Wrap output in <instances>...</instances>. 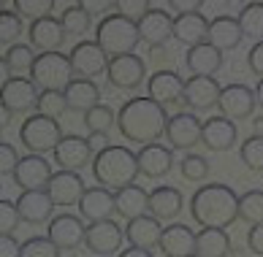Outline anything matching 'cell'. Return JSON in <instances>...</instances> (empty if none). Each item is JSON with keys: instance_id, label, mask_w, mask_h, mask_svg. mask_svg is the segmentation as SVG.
<instances>
[{"instance_id": "obj_8", "label": "cell", "mask_w": 263, "mask_h": 257, "mask_svg": "<svg viewBox=\"0 0 263 257\" xmlns=\"http://www.w3.org/2000/svg\"><path fill=\"white\" fill-rule=\"evenodd\" d=\"M122 241H125V227H120L114 220H103V222H90L87 225L84 246L95 257H111L114 252L122 249Z\"/></svg>"}, {"instance_id": "obj_40", "label": "cell", "mask_w": 263, "mask_h": 257, "mask_svg": "<svg viewBox=\"0 0 263 257\" xmlns=\"http://www.w3.org/2000/svg\"><path fill=\"white\" fill-rule=\"evenodd\" d=\"M239 160L245 163L250 171H263V135H250L245 138V144H241V149H239Z\"/></svg>"}, {"instance_id": "obj_13", "label": "cell", "mask_w": 263, "mask_h": 257, "mask_svg": "<svg viewBox=\"0 0 263 257\" xmlns=\"http://www.w3.org/2000/svg\"><path fill=\"white\" fill-rule=\"evenodd\" d=\"M106 76H109V84L114 90H136L144 82V76H147V63L136 52L122 54V57H111Z\"/></svg>"}, {"instance_id": "obj_20", "label": "cell", "mask_w": 263, "mask_h": 257, "mask_svg": "<svg viewBox=\"0 0 263 257\" xmlns=\"http://www.w3.org/2000/svg\"><path fill=\"white\" fill-rule=\"evenodd\" d=\"M27 38H30V46L38 49V54H44V52H60L68 35L60 19L46 16V19H38V22H30Z\"/></svg>"}, {"instance_id": "obj_35", "label": "cell", "mask_w": 263, "mask_h": 257, "mask_svg": "<svg viewBox=\"0 0 263 257\" xmlns=\"http://www.w3.org/2000/svg\"><path fill=\"white\" fill-rule=\"evenodd\" d=\"M60 22L65 27V35L68 38H79V35H84L87 30H90L92 14L84 8V3H73V6H65Z\"/></svg>"}, {"instance_id": "obj_39", "label": "cell", "mask_w": 263, "mask_h": 257, "mask_svg": "<svg viewBox=\"0 0 263 257\" xmlns=\"http://www.w3.org/2000/svg\"><path fill=\"white\" fill-rule=\"evenodd\" d=\"M11 8L22 16V19H30V22H38V19H46L52 16L54 11V3L52 0H14Z\"/></svg>"}, {"instance_id": "obj_34", "label": "cell", "mask_w": 263, "mask_h": 257, "mask_svg": "<svg viewBox=\"0 0 263 257\" xmlns=\"http://www.w3.org/2000/svg\"><path fill=\"white\" fill-rule=\"evenodd\" d=\"M35 57L38 54H35V49L30 44H14V46H8L6 54H3V71L14 73V76L30 73Z\"/></svg>"}, {"instance_id": "obj_46", "label": "cell", "mask_w": 263, "mask_h": 257, "mask_svg": "<svg viewBox=\"0 0 263 257\" xmlns=\"http://www.w3.org/2000/svg\"><path fill=\"white\" fill-rule=\"evenodd\" d=\"M19 222H22V216H19L16 203L3 197V201H0V235H14Z\"/></svg>"}, {"instance_id": "obj_44", "label": "cell", "mask_w": 263, "mask_h": 257, "mask_svg": "<svg viewBox=\"0 0 263 257\" xmlns=\"http://www.w3.org/2000/svg\"><path fill=\"white\" fill-rule=\"evenodd\" d=\"M19 257H60V249L49 241V235H33L22 244Z\"/></svg>"}, {"instance_id": "obj_4", "label": "cell", "mask_w": 263, "mask_h": 257, "mask_svg": "<svg viewBox=\"0 0 263 257\" xmlns=\"http://www.w3.org/2000/svg\"><path fill=\"white\" fill-rule=\"evenodd\" d=\"M95 44L109 57H122V54H133L136 46L141 44V33L139 25L133 19L122 16V14H106L98 27H95Z\"/></svg>"}, {"instance_id": "obj_12", "label": "cell", "mask_w": 263, "mask_h": 257, "mask_svg": "<svg viewBox=\"0 0 263 257\" xmlns=\"http://www.w3.org/2000/svg\"><path fill=\"white\" fill-rule=\"evenodd\" d=\"M49 241L57 246L60 252H73L84 244L87 227L79 214H57L49 222Z\"/></svg>"}, {"instance_id": "obj_6", "label": "cell", "mask_w": 263, "mask_h": 257, "mask_svg": "<svg viewBox=\"0 0 263 257\" xmlns=\"http://www.w3.org/2000/svg\"><path fill=\"white\" fill-rule=\"evenodd\" d=\"M63 127L57 120L44 114H30L27 120L19 125V141L30 154H46L54 152L57 144L63 141Z\"/></svg>"}, {"instance_id": "obj_9", "label": "cell", "mask_w": 263, "mask_h": 257, "mask_svg": "<svg viewBox=\"0 0 263 257\" xmlns=\"http://www.w3.org/2000/svg\"><path fill=\"white\" fill-rule=\"evenodd\" d=\"M217 108L222 116H228L231 122H239V120H250L258 108V97L255 90H250L247 84H226L220 92V101Z\"/></svg>"}, {"instance_id": "obj_48", "label": "cell", "mask_w": 263, "mask_h": 257, "mask_svg": "<svg viewBox=\"0 0 263 257\" xmlns=\"http://www.w3.org/2000/svg\"><path fill=\"white\" fill-rule=\"evenodd\" d=\"M247 68L258 78H263V41L260 44H252V49L247 52Z\"/></svg>"}, {"instance_id": "obj_54", "label": "cell", "mask_w": 263, "mask_h": 257, "mask_svg": "<svg viewBox=\"0 0 263 257\" xmlns=\"http://www.w3.org/2000/svg\"><path fill=\"white\" fill-rule=\"evenodd\" d=\"M255 97H258V106L263 108V78H260L258 87H255Z\"/></svg>"}, {"instance_id": "obj_36", "label": "cell", "mask_w": 263, "mask_h": 257, "mask_svg": "<svg viewBox=\"0 0 263 257\" xmlns=\"http://www.w3.org/2000/svg\"><path fill=\"white\" fill-rule=\"evenodd\" d=\"M239 25L245 38L260 44L263 41V3H247L239 14Z\"/></svg>"}, {"instance_id": "obj_17", "label": "cell", "mask_w": 263, "mask_h": 257, "mask_svg": "<svg viewBox=\"0 0 263 257\" xmlns=\"http://www.w3.org/2000/svg\"><path fill=\"white\" fill-rule=\"evenodd\" d=\"M201 130L203 125L193 111H179L168 120L165 127V138H168L171 149H193L201 144Z\"/></svg>"}, {"instance_id": "obj_26", "label": "cell", "mask_w": 263, "mask_h": 257, "mask_svg": "<svg viewBox=\"0 0 263 257\" xmlns=\"http://www.w3.org/2000/svg\"><path fill=\"white\" fill-rule=\"evenodd\" d=\"M160 235H163V225L152 214L136 216V220H128V225H125V239L130 241V246L155 249L160 244Z\"/></svg>"}, {"instance_id": "obj_53", "label": "cell", "mask_w": 263, "mask_h": 257, "mask_svg": "<svg viewBox=\"0 0 263 257\" xmlns=\"http://www.w3.org/2000/svg\"><path fill=\"white\" fill-rule=\"evenodd\" d=\"M165 57H168L165 54V44L163 46H149V60L158 63V60H165Z\"/></svg>"}, {"instance_id": "obj_56", "label": "cell", "mask_w": 263, "mask_h": 257, "mask_svg": "<svg viewBox=\"0 0 263 257\" xmlns=\"http://www.w3.org/2000/svg\"><path fill=\"white\" fill-rule=\"evenodd\" d=\"M252 125H255V133L263 135V116H258V120H252Z\"/></svg>"}, {"instance_id": "obj_42", "label": "cell", "mask_w": 263, "mask_h": 257, "mask_svg": "<svg viewBox=\"0 0 263 257\" xmlns=\"http://www.w3.org/2000/svg\"><path fill=\"white\" fill-rule=\"evenodd\" d=\"M114 122H117L114 108L111 106H103V103H98L95 108H90V111L84 114V127L90 133H95V130L109 133V127H114Z\"/></svg>"}, {"instance_id": "obj_29", "label": "cell", "mask_w": 263, "mask_h": 257, "mask_svg": "<svg viewBox=\"0 0 263 257\" xmlns=\"http://www.w3.org/2000/svg\"><path fill=\"white\" fill-rule=\"evenodd\" d=\"M182 192L171 184H158L155 190H149V214L158 216V220H174V216L182 214Z\"/></svg>"}, {"instance_id": "obj_3", "label": "cell", "mask_w": 263, "mask_h": 257, "mask_svg": "<svg viewBox=\"0 0 263 257\" xmlns=\"http://www.w3.org/2000/svg\"><path fill=\"white\" fill-rule=\"evenodd\" d=\"M92 176L101 187L109 190H122L128 184H136V176H141L139 171V157L133 149L120 144H111L109 149H103L95 154L92 160Z\"/></svg>"}, {"instance_id": "obj_49", "label": "cell", "mask_w": 263, "mask_h": 257, "mask_svg": "<svg viewBox=\"0 0 263 257\" xmlns=\"http://www.w3.org/2000/svg\"><path fill=\"white\" fill-rule=\"evenodd\" d=\"M247 249H250L252 254L263 257V222L250 227V233H247Z\"/></svg>"}, {"instance_id": "obj_55", "label": "cell", "mask_w": 263, "mask_h": 257, "mask_svg": "<svg viewBox=\"0 0 263 257\" xmlns=\"http://www.w3.org/2000/svg\"><path fill=\"white\" fill-rule=\"evenodd\" d=\"M8 122H11V111L3 108V114H0V127H8Z\"/></svg>"}, {"instance_id": "obj_37", "label": "cell", "mask_w": 263, "mask_h": 257, "mask_svg": "<svg viewBox=\"0 0 263 257\" xmlns=\"http://www.w3.org/2000/svg\"><path fill=\"white\" fill-rule=\"evenodd\" d=\"M239 220L250 227L263 222V190H250L239 195Z\"/></svg>"}, {"instance_id": "obj_11", "label": "cell", "mask_w": 263, "mask_h": 257, "mask_svg": "<svg viewBox=\"0 0 263 257\" xmlns=\"http://www.w3.org/2000/svg\"><path fill=\"white\" fill-rule=\"evenodd\" d=\"M220 92H222V84L214 76H190L184 78L182 103L190 111H209V108H217Z\"/></svg>"}, {"instance_id": "obj_31", "label": "cell", "mask_w": 263, "mask_h": 257, "mask_svg": "<svg viewBox=\"0 0 263 257\" xmlns=\"http://www.w3.org/2000/svg\"><path fill=\"white\" fill-rule=\"evenodd\" d=\"M184 65L190 68L193 76H214L222 68V52H220V49H214L209 41L198 44V46L187 49V54H184Z\"/></svg>"}, {"instance_id": "obj_33", "label": "cell", "mask_w": 263, "mask_h": 257, "mask_svg": "<svg viewBox=\"0 0 263 257\" xmlns=\"http://www.w3.org/2000/svg\"><path fill=\"white\" fill-rule=\"evenodd\" d=\"M196 254L198 257H228L231 235L222 227H201V233H196Z\"/></svg>"}, {"instance_id": "obj_19", "label": "cell", "mask_w": 263, "mask_h": 257, "mask_svg": "<svg viewBox=\"0 0 263 257\" xmlns=\"http://www.w3.org/2000/svg\"><path fill=\"white\" fill-rule=\"evenodd\" d=\"M147 92L155 103L160 106H174V103H182L184 97V78L177 73V71H155L147 82Z\"/></svg>"}, {"instance_id": "obj_47", "label": "cell", "mask_w": 263, "mask_h": 257, "mask_svg": "<svg viewBox=\"0 0 263 257\" xmlns=\"http://www.w3.org/2000/svg\"><path fill=\"white\" fill-rule=\"evenodd\" d=\"M19 160H22V157H19V152L14 149L11 144H8V141L0 144V176H3V179H8V176L14 179Z\"/></svg>"}, {"instance_id": "obj_22", "label": "cell", "mask_w": 263, "mask_h": 257, "mask_svg": "<svg viewBox=\"0 0 263 257\" xmlns=\"http://www.w3.org/2000/svg\"><path fill=\"white\" fill-rule=\"evenodd\" d=\"M206 38H209V19L201 11H187L174 16V41L193 49L198 44H206Z\"/></svg>"}, {"instance_id": "obj_2", "label": "cell", "mask_w": 263, "mask_h": 257, "mask_svg": "<svg viewBox=\"0 0 263 257\" xmlns=\"http://www.w3.org/2000/svg\"><path fill=\"white\" fill-rule=\"evenodd\" d=\"M190 214L201 227H222L239 220V195L222 182L201 184L190 197Z\"/></svg>"}, {"instance_id": "obj_30", "label": "cell", "mask_w": 263, "mask_h": 257, "mask_svg": "<svg viewBox=\"0 0 263 257\" xmlns=\"http://www.w3.org/2000/svg\"><path fill=\"white\" fill-rule=\"evenodd\" d=\"M65 101H68V111L87 114L90 108H95L101 103V87L92 78H73L65 87Z\"/></svg>"}, {"instance_id": "obj_18", "label": "cell", "mask_w": 263, "mask_h": 257, "mask_svg": "<svg viewBox=\"0 0 263 257\" xmlns=\"http://www.w3.org/2000/svg\"><path fill=\"white\" fill-rule=\"evenodd\" d=\"M117 214V201H114V192L109 187H87V192L82 195L79 201V216L87 222H103V220H111Z\"/></svg>"}, {"instance_id": "obj_28", "label": "cell", "mask_w": 263, "mask_h": 257, "mask_svg": "<svg viewBox=\"0 0 263 257\" xmlns=\"http://www.w3.org/2000/svg\"><path fill=\"white\" fill-rule=\"evenodd\" d=\"M241 38H245V33H241L239 16L220 14V16H214L209 22V38H206V41L214 49H220V52H231V49H236L241 44Z\"/></svg>"}, {"instance_id": "obj_5", "label": "cell", "mask_w": 263, "mask_h": 257, "mask_svg": "<svg viewBox=\"0 0 263 257\" xmlns=\"http://www.w3.org/2000/svg\"><path fill=\"white\" fill-rule=\"evenodd\" d=\"M73 63H71V54H63V52H44L35 57L33 63V71L30 78L38 84V90H57V92H65V87L73 82Z\"/></svg>"}, {"instance_id": "obj_52", "label": "cell", "mask_w": 263, "mask_h": 257, "mask_svg": "<svg viewBox=\"0 0 263 257\" xmlns=\"http://www.w3.org/2000/svg\"><path fill=\"white\" fill-rule=\"evenodd\" d=\"M120 257H155L152 249H141V246H128V249H122Z\"/></svg>"}, {"instance_id": "obj_14", "label": "cell", "mask_w": 263, "mask_h": 257, "mask_svg": "<svg viewBox=\"0 0 263 257\" xmlns=\"http://www.w3.org/2000/svg\"><path fill=\"white\" fill-rule=\"evenodd\" d=\"M109 60L111 57L95 41H79L71 49V63L79 78H95V76L106 73L109 71Z\"/></svg>"}, {"instance_id": "obj_16", "label": "cell", "mask_w": 263, "mask_h": 257, "mask_svg": "<svg viewBox=\"0 0 263 257\" xmlns=\"http://www.w3.org/2000/svg\"><path fill=\"white\" fill-rule=\"evenodd\" d=\"M46 192H49L54 206L71 209V206H79L82 195L87 192V187H84V179H82L79 171H54Z\"/></svg>"}, {"instance_id": "obj_21", "label": "cell", "mask_w": 263, "mask_h": 257, "mask_svg": "<svg viewBox=\"0 0 263 257\" xmlns=\"http://www.w3.org/2000/svg\"><path fill=\"white\" fill-rule=\"evenodd\" d=\"M239 141V130L236 125H233L228 116H209L206 122H203V130H201V144L206 146L212 152H228L233 149V144Z\"/></svg>"}, {"instance_id": "obj_45", "label": "cell", "mask_w": 263, "mask_h": 257, "mask_svg": "<svg viewBox=\"0 0 263 257\" xmlns=\"http://www.w3.org/2000/svg\"><path fill=\"white\" fill-rule=\"evenodd\" d=\"M114 11L122 14V16H128V19H133V22L139 25L141 19L152 11V6L147 3V0H117V3H114Z\"/></svg>"}, {"instance_id": "obj_41", "label": "cell", "mask_w": 263, "mask_h": 257, "mask_svg": "<svg viewBox=\"0 0 263 257\" xmlns=\"http://www.w3.org/2000/svg\"><path fill=\"white\" fill-rule=\"evenodd\" d=\"M22 30H25L22 16H19L14 8L3 6V14H0V41H3L6 46H14L16 38L22 35Z\"/></svg>"}, {"instance_id": "obj_1", "label": "cell", "mask_w": 263, "mask_h": 257, "mask_svg": "<svg viewBox=\"0 0 263 257\" xmlns=\"http://www.w3.org/2000/svg\"><path fill=\"white\" fill-rule=\"evenodd\" d=\"M168 111L165 106L155 103L152 97H130L120 106L117 111V130L125 141L130 144H158L160 135H165V127H168Z\"/></svg>"}, {"instance_id": "obj_23", "label": "cell", "mask_w": 263, "mask_h": 257, "mask_svg": "<svg viewBox=\"0 0 263 257\" xmlns=\"http://www.w3.org/2000/svg\"><path fill=\"white\" fill-rule=\"evenodd\" d=\"M16 209L22 222L27 225H44L54 220V203L46 190H35V192H19L16 197Z\"/></svg>"}, {"instance_id": "obj_7", "label": "cell", "mask_w": 263, "mask_h": 257, "mask_svg": "<svg viewBox=\"0 0 263 257\" xmlns=\"http://www.w3.org/2000/svg\"><path fill=\"white\" fill-rule=\"evenodd\" d=\"M38 97L41 90L30 76H8L3 78V92H0V103L11 114H30L33 108L38 111Z\"/></svg>"}, {"instance_id": "obj_25", "label": "cell", "mask_w": 263, "mask_h": 257, "mask_svg": "<svg viewBox=\"0 0 263 257\" xmlns=\"http://www.w3.org/2000/svg\"><path fill=\"white\" fill-rule=\"evenodd\" d=\"M136 157H139L141 176H147V179H160V176H165L174 168V152L168 146H163L160 141L141 146V149L136 152Z\"/></svg>"}, {"instance_id": "obj_43", "label": "cell", "mask_w": 263, "mask_h": 257, "mask_svg": "<svg viewBox=\"0 0 263 257\" xmlns=\"http://www.w3.org/2000/svg\"><path fill=\"white\" fill-rule=\"evenodd\" d=\"M65 111H68L65 92H57V90H44L41 92V97H38V114L52 116V120H60Z\"/></svg>"}, {"instance_id": "obj_50", "label": "cell", "mask_w": 263, "mask_h": 257, "mask_svg": "<svg viewBox=\"0 0 263 257\" xmlns=\"http://www.w3.org/2000/svg\"><path fill=\"white\" fill-rule=\"evenodd\" d=\"M19 252H22V244L14 235H0V257H19Z\"/></svg>"}, {"instance_id": "obj_38", "label": "cell", "mask_w": 263, "mask_h": 257, "mask_svg": "<svg viewBox=\"0 0 263 257\" xmlns=\"http://www.w3.org/2000/svg\"><path fill=\"white\" fill-rule=\"evenodd\" d=\"M179 173H182V179L184 182H203L209 176V160L203 154H196V152H187L182 157V163H179Z\"/></svg>"}, {"instance_id": "obj_15", "label": "cell", "mask_w": 263, "mask_h": 257, "mask_svg": "<svg viewBox=\"0 0 263 257\" xmlns=\"http://www.w3.org/2000/svg\"><path fill=\"white\" fill-rule=\"evenodd\" d=\"M92 146L87 138L82 135H65L60 144H57V149L52 152L54 163L60 171H82V168H87L95 157H92Z\"/></svg>"}, {"instance_id": "obj_51", "label": "cell", "mask_w": 263, "mask_h": 257, "mask_svg": "<svg viewBox=\"0 0 263 257\" xmlns=\"http://www.w3.org/2000/svg\"><path fill=\"white\" fill-rule=\"evenodd\" d=\"M87 141H90V146H92V152L98 154V152H103V149H109V133H103V130H95V133H90L87 135Z\"/></svg>"}, {"instance_id": "obj_24", "label": "cell", "mask_w": 263, "mask_h": 257, "mask_svg": "<svg viewBox=\"0 0 263 257\" xmlns=\"http://www.w3.org/2000/svg\"><path fill=\"white\" fill-rule=\"evenodd\" d=\"M158 249L165 257H190L196 254V233L182 222H171L168 227H163Z\"/></svg>"}, {"instance_id": "obj_10", "label": "cell", "mask_w": 263, "mask_h": 257, "mask_svg": "<svg viewBox=\"0 0 263 257\" xmlns=\"http://www.w3.org/2000/svg\"><path fill=\"white\" fill-rule=\"evenodd\" d=\"M52 176H54V171H52V165L44 154H27L16 165L14 184L22 192H35V190H46L52 182Z\"/></svg>"}, {"instance_id": "obj_27", "label": "cell", "mask_w": 263, "mask_h": 257, "mask_svg": "<svg viewBox=\"0 0 263 257\" xmlns=\"http://www.w3.org/2000/svg\"><path fill=\"white\" fill-rule=\"evenodd\" d=\"M139 33L141 41L149 46H163L168 38H174V16L165 8H152L139 22Z\"/></svg>"}, {"instance_id": "obj_32", "label": "cell", "mask_w": 263, "mask_h": 257, "mask_svg": "<svg viewBox=\"0 0 263 257\" xmlns=\"http://www.w3.org/2000/svg\"><path fill=\"white\" fill-rule=\"evenodd\" d=\"M114 201H117V214L125 216V220H136V216L149 214V192L141 190L139 184H128L122 190H117Z\"/></svg>"}, {"instance_id": "obj_57", "label": "cell", "mask_w": 263, "mask_h": 257, "mask_svg": "<svg viewBox=\"0 0 263 257\" xmlns=\"http://www.w3.org/2000/svg\"><path fill=\"white\" fill-rule=\"evenodd\" d=\"M190 257H198V254H190Z\"/></svg>"}]
</instances>
